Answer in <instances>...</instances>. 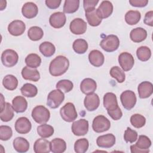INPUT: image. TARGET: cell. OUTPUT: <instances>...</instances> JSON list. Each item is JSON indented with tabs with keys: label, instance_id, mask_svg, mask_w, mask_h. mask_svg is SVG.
Returning a JSON list of instances; mask_svg holds the SVG:
<instances>
[{
	"label": "cell",
	"instance_id": "obj_1",
	"mask_svg": "<svg viewBox=\"0 0 153 153\" xmlns=\"http://www.w3.org/2000/svg\"><path fill=\"white\" fill-rule=\"evenodd\" d=\"M69 66V60L63 56H58L50 62L49 72L53 76H59L64 74Z\"/></svg>",
	"mask_w": 153,
	"mask_h": 153
},
{
	"label": "cell",
	"instance_id": "obj_2",
	"mask_svg": "<svg viewBox=\"0 0 153 153\" xmlns=\"http://www.w3.org/2000/svg\"><path fill=\"white\" fill-rule=\"evenodd\" d=\"M32 117L38 124H45L50 119V113L49 110L42 105L35 106L32 111Z\"/></svg>",
	"mask_w": 153,
	"mask_h": 153
},
{
	"label": "cell",
	"instance_id": "obj_3",
	"mask_svg": "<svg viewBox=\"0 0 153 153\" xmlns=\"http://www.w3.org/2000/svg\"><path fill=\"white\" fill-rule=\"evenodd\" d=\"M151 145V141L145 135H140L135 145L130 146L131 153H147L149 152V148Z\"/></svg>",
	"mask_w": 153,
	"mask_h": 153
},
{
	"label": "cell",
	"instance_id": "obj_4",
	"mask_svg": "<svg viewBox=\"0 0 153 153\" xmlns=\"http://www.w3.org/2000/svg\"><path fill=\"white\" fill-rule=\"evenodd\" d=\"M120 40L115 35H109L104 38L100 42L101 48L106 52H113L118 49Z\"/></svg>",
	"mask_w": 153,
	"mask_h": 153
},
{
	"label": "cell",
	"instance_id": "obj_5",
	"mask_svg": "<svg viewBox=\"0 0 153 153\" xmlns=\"http://www.w3.org/2000/svg\"><path fill=\"white\" fill-rule=\"evenodd\" d=\"M64 99L65 95L62 91L59 89L54 90L48 94L47 105L50 108H57L63 102Z\"/></svg>",
	"mask_w": 153,
	"mask_h": 153
},
{
	"label": "cell",
	"instance_id": "obj_6",
	"mask_svg": "<svg viewBox=\"0 0 153 153\" xmlns=\"http://www.w3.org/2000/svg\"><path fill=\"white\" fill-rule=\"evenodd\" d=\"M60 114L62 119L66 122L74 121L78 116L75 106L72 103H66L60 110Z\"/></svg>",
	"mask_w": 153,
	"mask_h": 153
},
{
	"label": "cell",
	"instance_id": "obj_7",
	"mask_svg": "<svg viewBox=\"0 0 153 153\" xmlns=\"http://www.w3.org/2000/svg\"><path fill=\"white\" fill-rule=\"evenodd\" d=\"M111 127L110 121L102 115L96 117L92 124V128L96 133H102L109 129Z\"/></svg>",
	"mask_w": 153,
	"mask_h": 153
},
{
	"label": "cell",
	"instance_id": "obj_8",
	"mask_svg": "<svg viewBox=\"0 0 153 153\" xmlns=\"http://www.w3.org/2000/svg\"><path fill=\"white\" fill-rule=\"evenodd\" d=\"M18 54L13 50H5L1 54V62L6 67L11 68L15 66L18 62Z\"/></svg>",
	"mask_w": 153,
	"mask_h": 153
},
{
	"label": "cell",
	"instance_id": "obj_9",
	"mask_svg": "<svg viewBox=\"0 0 153 153\" xmlns=\"http://www.w3.org/2000/svg\"><path fill=\"white\" fill-rule=\"evenodd\" d=\"M120 100L123 107L127 110L131 109L136 103V96L135 93L131 90L123 91L120 96Z\"/></svg>",
	"mask_w": 153,
	"mask_h": 153
},
{
	"label": "cell",
	"instance_id": "obj_10",
	"mask_svg": "<svg viewBox=\"0 0 153 153\" xmlns=\"http://www.w3.org/2000/svg\"><path fill=\"white\" fill-rule=\"evenodd\" d=\"M118 62L124 71H128L133 68L134 60L130 53L123 52L121 53L118 57Z\"/></svg>",
	"mask_w": 153,
	"mask_h": 153
},
{
	"label": "cell",
	"instance_id": "obj_11",
	"mask_svg": "<svg viewBox=\"0 0 153 153\" xmlns=\"http://www.w3.org/2000/svg\"><path fill=\"white\" fill-rule=\"evenodd\" d=\"M88 131V122L85 119L74 121L72 124V131L76 136H84Z\"/></svg>",
	"mask_w": 153,
	"mask_h": 153
},
{
	"label": "cell",
	"instance_id": "obj_12",
	"mask_svg": "<svg viewBox=\"0 0 153 153\" xmlns=\"http://www.w3.org/2000/svg\"><path fill=\"white\" fill-rule=\"evenodd\" d=\"M103 105L107 112H111L120 108L116 95L113 93H106L103 96Z\"/></svg>",
	"mask_w": 153,
	"mask_h": 153
},
{
	"label": "cell",
	"instance_id": "obj_13",
	"mask_svg": "<svg viewBox=\"0 0 153 153\" xmlns=\"http://www.w3.org/2000/svg\"><path fill=\"white\" fill-rule=\"evenodd\" d=\"M69 29L71 32L75 35H82L87 30V23L83 19L76 18L71 22Z\"/></svg>",
	"mask_w": 153,
	"mask_h": 153
},
{
	"label": "cell",
	"instance_id": "obj_14",
	"mask_svg": "<svg viewBox=\"0 0 153 153\" xmlns=\"http://www.w3.org/2000/svg\"><path fill=\"white\" fill-rule=\"evenodd\" d=\"M31 128V123L26 117H20L15 123V129L20 134H26L29 133Z\"/></svg>",
	"mask_w": 153,
	"mask_h": 153
},
{
	"label": "cell",
	"instance_id": "obj_15",
	"mask_svg": "<svg viewBox=\"0 0 153 153\" xmlns=\"http://www.w3.org/2000/svg\"><path fill=\"white\" fill-rule=\"evenodd\" d=\"M84 106L88 111H95L99 106L100 99L98 95L96 93L87 94L84 101Z\"/></svg>",
	"mask_w": 153,
	"mask_h": 153
},
{
	"label": "cell",
	"instance_id": "obj_16",
	"mask_svg": "<svg viewBox=\"0 0 153 153\" xmlns=\"http://www.w3.org/2000/svg\"><path fill=\"white\" fill-rule=\"evenodd\" d=\"M26 29L25 23L19 20H16L11 22L8 26L9 33L13 36H19L22 35Z\"/></svg>",
	"mask_w": 153,
	"mask_h": 153
},
{
	"label": "cell",
	"instance_id": "obj_17",
	"mask_svg": "<svg viewBox=\"0 0 153 153\" xmlns=\"http://www.w3.org/2000/svg\"><path fill=\"white\" fill-rule=\"evenodd\" d=\"M66 21L65 14L62 12H56L52 14L49 19L50 25L56 29L62 27Z\"/></svg>",
	"mask_w": 153,
	"mask_h": 153
},
{
	"label": "cell",
	"instance_id": "obj_18",
	"mask_svg": "<svg viewBox=\"0 0 153 153\" xmlns=\"http://www.w3.org/2000/svg\"><path fill=\"white\" fill-rule=\"evenodd\" d=\"M96 143L100 148H109L115 145V137L111 133L100 136L96 140Z\"/></svg>",
	"mask_w": 153,
	"mask_h": 153
},
{
	"label": "cell",
	"instance_id": "obj_19",
	"mask_svg": "<svg viewBox=\"0 0 153 153\" xmlns=\"http://www.w3.org/2000/svg\"><path fill=\"white\" fill-rule=\"evenodd\" d=\"M112 12L113 5L109 1H103L97 9V13L102 19L108 18L112 14Z\"/></svg>",
	"mask_w": 153,
	"mask_h": 153
},
{
	"label": "cell",
	"instance_id": "obj_20",
	"mask_svg": "<svg viewBox=\"0 0 153 153\" xmlns=\"http://www.w3.org/2000/svg\"><path fill=\"white\" fill-rule=\"evenodd\" d=\"M23 16L27 19H32L36 16L38 13L37 5L32 2L25 3L22 8Z\"/></svg>",
	"mask_w": 153,
	"mask_h": 153
},
{
	"label": "cell",
	"instance_id": "obj_21",
	"mask_svg": "<svg viewBox=\"0 0 153 153\" xmlns=\"http://www.w3.org/2000/svg\"><path fill=\"white\" fill-rule=\"evenodd\" d=\"M137 90L140 98H148L153 93V85L149 81L142 82L139 84Z\"/></svg>",
	"mask_w": 153,
	"mask_h": 153
},
{
	"label": "cell",
	"instance_id": "obj_22",
	"mask_svg": "<svg viewBox=\"0 0 153 153\" xmlns=\"http://www.w3.org/2000/svg\"><path fill=\"white\" fill-rule=\"evenodd\" d=\"M33 150L35 153H48L51 151L50 142L43 137L38 139L34 143Z\"/></svg>",
	"mask_w": 153,
	"mask_h": 153
},
{
	"label": "cell",
	"instance_id": "obj_23",
	"mask_svg": "<svg viewBox=\"0 0 153 153\" xmlns=\"http://www.w3.org/2000/svg\"><path fill=\"white\" fill-rule=\"evenodd\" d=\"M88 60L90 63L94 66L100 67L103 64L105 57L101 51L97 50H93L88 54Z\"/></svg>",
	"mask_w": 153,
	"mask_h": 153
},
{
	"label": "cell",
	"instance_id": "obj_24",
	"mask_svg": "<svg viewBox=\"0 0 153 153\" xmlns=\"http://www.w3.org/2000/svg\"><path fill=\"white\" fill-rule=\"evenodd\" d=\"M97 84L96 81L91 78L84 79L80 84V89L85 94H89L94 92L96 90Z\"/></svg>",
	"mask_w": 153,
	"mask_h": 153
},
{
	"label": "cell",
	"instance_id": "obj_25",
	"mask_svg": "<svg viewBox=\"0 0 153 153\" xmlns=\"http://www.w3.org/2000/svg\"><path fill=\"white\" fill-rule=\"evenodd\" d=\"M22 75L25 79L30 80L34 82L38 81L40 78L38 71L28 66H25L22 71Z\"/></svg>",
	"mask_w": 153,
	"mask_h": 153
},
{
	"label": "cell",
	"instance_id": "obj_26",
	"mask_svg": "<svg viewBox=\"0 0 153 153\" xmlns=\"http://www.w3.org/2000/svg\"><path fill=\"white\" fill-rule=\"evenodd\" d=\"M12 106L16 112L22 113L26 110L27 102L24 97L18 96L13 99Z\"/></svg>",
	"mask_w": 153,
	"mask_h": 153
},
{
	"label": "cell",
	"instance_id": "obj_27",
	"mask_svg": "<svg viewBox=\"0 0 153 153\" xmlns=\"http://www.w3.org/2000/svg\"><path fill=\"white\" fill-rule=\"evenodd\" d=\"M147 36V32L142 27H136L131 30L130 38L134 42H140L144 41Z\"/></svg>",
	"mask_w": 153,
	"mask_h": 153
},
{
	"label": "cell",
	"instance_id": "obj_28",
	"mask_svg": "<svg viewBox=\"0 0 153 153\" xmlns=\"http://www.w3.org/2000/svg\"><path fill=\"white\" fill-rule=\"evenodd\" d=\"M13 147L18 152H26L29 149V143L25 138L17 137L13 140Z\"/></svg>",
	"mask_w": 153,
	"mask_h": 153
},
{
	"label": "cell",
	"instance_id": "obj_29",
	"mask_svg": "<svg viewBox=\"0 0 153 153\" xmlns=\"http://www.w3.org/2000/svg\"><path fill=\"white\" fill-rule=\"evenodd\" d=\"M85 12V17L88 23L91 26H97L102 22V19L97 13V9L94 8Z\"/></svg>",
	"mask_w": 153,
	"mask_h": 153
},
{
	"label": "cell",
	"instance_id": "obj_30",
	"mask_svg": "<svg viewBox=\"0 0 153 153\" xmlns=\"http://www.w3.org/2000/svg\"><path fill=\"white\" fill-rule=\"evenodd\" d=\"M51 151L53 153H62L66 149L65 141L60 138H55L50 142Z\"/></svg>",
	"mask_w": 153,
	"mask_h": 153
},
{
	"label": "cell",
	"instance_id": "obj_31",
	"mask_svg": "<svg viewBox=\"0 0 153 153\" xmlns=\"http://www.w3.org/2000/svg\"><path fill=\"white\" fill-rule=\"evenodd\" d=\"M39 50L44 56L49 57L54 54L56 48L54 44H53L51 42L45 41L39 45Z\"/></svg>",
	"mask_w": 153,
	"mask_h": 153
},
{
	"label": "cell",
	"instance_id": "obj_32",
	"mask_svg": "<svg viewBox=\"0 0 153 153\" xmlns=\"http://www.w3.org/2000/svg\"><path fill=\"white\" fill-rule=\"evenodd\" d=\"M14 109L13 106L8 102H7L5 107L0 112V118L1 121L8 122L12 120L14 117Z\"/></svg>",
	"mask_w": 153,
	"mask_h": 153
},
{
	"label": "cell",
	"instance_id": "obj_33",
	"mask_svg": "<svg viewBox=\"0 0 153 153\" xmlns=\"http://www.w3.org/2000/svg\"><path fill=\"white\" fill-rule=\"evenodd\" d=\"M141 14L139 11L130 10L125 15V20L129 25H134L140 20Z\"/></svg>",
	"mask_w": 153,
	"mask_h": 153
},
{
	"label": "cell",
	"instance_id": "obj_34",
	"mask_svg": "<svg viewBox=\"0 0 153 153\" xmlns=\"http://www.w3.org/2000/svg\"><path fill=\"white\" fill-rule=\"evenodd\" d=\"M2 84L6 89L8 90H14L18 85V80L14 75H7L3 78Z\"/></svg>",
	"mask_w": 153,
	"mask_h": 153
},
{
	"label": "cell",
	"instance_id": "obj_35",
	"mask_svg": "<svg viewBox=\"0 0 153 153\" xmlns=\"http://www.w3.org/2000/svg\"><path fill=\"white\" fill-rule=\"evenodd\" d=\"M23 96L27 97H35L38 93V89L35 85L30 83L25 84L20 88Z\"/></svg>",
	"mask_w": 153,
	"mask_h": 153
},
{
	"label": "cell",
	"instance_id": "obj_36",
	"mask_svg": "<svg viewBox=\"0 0 153 153\" xmlns=\"http://www.w3.org/2000/svg\"><path fill=\"white\" fill-rule=\"evenodd\" d=\"M25 63L28 67L36 68L40 66L41 63V59L38 54L31 53L26 56L25 59Z\"/></svg>",
	"mask_w": 153,
	"mask_h": 153
},
{
	"label": "cell",
	"instance_id": "obj_37",
	"mask_svg": "<svg viewBox=\"0 0 153 153\" xmlns=\"http://www.w3.org/2000/svg\"><path fill=\"white\" fill-rule=\"evenodd\" d=\"M27 35L30 40L36 41L40 40L42 38L44 32L42 29L38 26H32L28 30Z\"/></svg>",
	"mask_w": 153,
	"mask_h": 153
},
{
	"label": "cell",
	"instance_id": "obj_38",
	"mask_svg": "<svg viewBox=\"0 0 153 153\" xmlns=\"http://www.w3.org/2000/svg\"><path fill=\"white\" fill-rule=\"evenodd\" d=\"M79 5V0H66L63 5V11L67 14L76 12Z\"/></svg>",
	"mask_w": 153,
	"mask_h": 153
},
{
	"label": "cell",
	"instance_id": "obj_39",
	"mask_svg": "<svg viewBox=\"0 0 153 153\" xmlns=\"http://www.w3.org/2000/svg\"><path fill=\"white\" fill-rule=\"evenodd\" d=\"M38 134L43 138H47L51 136L54 133V128L46 124H43L37 127Z\"/></svg>",
	"mask_w": 153,
	"mask_h": 153
},
{
	"label": "cell",
	"instance_id": "obj_40",
	"mask_svg": "<svg viewBox=\"0 0 153 153\" xmlns=\"http://www.w3.org/2000/svg\"><path fill=\"white\" fill-rule=\"evenodd\" d=\"M72 47L76 53L84 54L88 49V44L85 39H77L74 42Z\"/></svg>",
	"mask_w": 153,
	"mask_h": 153
},
{
	"label": "cell",
	"instance_id": "obj_41",
	"mask_svg": "<svg viewBox=\"0 0 153 153\" xmlns=\"http://www.w3.org/2000/svg\"><path fill=\"white\" fill-rule=\"evenodd\" d=\"M109 74L112 78L116 79L119 83L123 82L126 79V75L124 71L117 66H113L110 69Z\"/></svg>",
	"mask_w": 153,
	"mask_h": 153
},
{
	"label": "cell",
	"instance_id": "obj_42",
	"mask_svg": "<svg viewBox=\"0 0 153 153\" xmlns=\"http://www.w3.org/2000/svg\"><path fill=\"white\" fill-rule=\"evenodd\" d=\"M136 55L139 60L142 62L148 60L151 56V51L149 47L146 46H141L137 49Z\"/></svg>",
	"mask_w": 153,
	"mask_h": 153
},
{
	"label": "cell",
	"instance_id": "obj_43",
	"mask_svg": "<svg viewBox=\"0 0 153 153\" xmlns=\"http://www.w3.org/2000/svg\"><path fill=\"white\" fill-rule=\"evenodd\" d=\"M89 143L87 139L82 138L78 139L74 144V150L76 153H84L88 148Z\"/></svg>",
	"mask_w": 153,
	"mask_h": 153
},
{
	"label": "cell",
	"instance_id": "obj_44",
	"mask_svg": "<svg viewBox=\"0 0 153 153\" xmlns=\"http://www.w3.org/2000/svg\"><path fill=\"white\" fill-rule=\"evenodd\" d=\"M130 123L134 127L139 128L145 126L146 119L143 115L139 114H135L130 117Z\"/></svg>",
	"mask_w": 153,
	"mask_h": 153
},
{
	"label": "cell",
	"instance_id": "obj_45",
	"mask_svg": "<svg viewBox=\"0 0 153 153\" xmlns=\"http://www.w3.org/2000/svg\"><path fill=\"white\" fill-rule=\"evenodd\" d=\"M56 88L64 91L65 93L69 92L74 87V84L72 81L68 79H62L56 84Z\"/></svg>",
	"mask_w": 153,
	"mask_h": 153
},
{
	"label": "cell",
	"instance_id": "obj_46",
	"mask_svg": "<svg viewBox=\"0 0 153 153\" xmlns=\"http://www.w3.org/2000/svg\"><path fill=\"white\" fill-rule=\"evenodd\" d=\"M13 135V131L8 126H0V139L1 140H8Z\"/></svg>",
	"mask_w": 153,
	"mask_h": 153
},
{
	"label": "cell",
	"instance_id": "obj_47",
	"mask_svg": "<svg viewBox=\"0 0 153 153\" xmlns=\"http://www.w3.org/2000/svg\"><path fill=\"white\" fill-rule=\"evenodd\" d=\"M124 139L127 142L133 143L137 139V133L135 130L127 127L124 134Z\"/></svg>",
	"mask_w": 153,
	"mask_h": 153
},
{
	"label": "cell",
	"instance_id": "obj_48",
	"mask_svg": "<svg viewBox=\"0 0 153 153\" xmlns=\"http://www.w3.org/2000/svg\"><path fill=\"white\" fill-rule=\"evenodd\" d=\"M98 2V0H84L83 1V7L85 11L94 9Z\"/></svg>",
	"mask_w": 153,
	"mask_h": 153
},
{
	"label": "cell",
	"instance_id": "obj_49",
	"mask_svg": "<svg viewBox=\"0 0 153 153\" xmlns=\"http://www.w3.org/2000/svg\"><path fill=\"white\" fill-rule=\"evenodd\" d=\"M60 0H46L45 1L47 7L50 9H56L57 8L60 4Z\"/></svg>",
	"mask_w": 153,
	"mask_h": 153
},
{
	"label": "cell",
	"instance_id": "obj_50",
	"mask_svg": "<svg viewBox=\"0 0 153 153\" xmlns=\"http://www.w3.org/2000/svg\"><path fill=\"white\" fill-rule=\"evenodd\" d=\"M129 3L133 7H143L148 3V0H130Z\"/></svg>",
	"mask_w": 153,
	"mask_h": 153
},
{
	"label": "cell",
	"instance_id": "obj_51",
	"mask_svg": "<svg viewBox=\"0 0 153 153\" xmlns=\"http://www.w3.org/2000/svg\"><path fill=\"white\" fill-rule=\"evenodd\" d=\"M144 23L150 26H153V11H150L145 14L144 18Z\"/></svg>",
	"mask_w": 153,
	"mask_h": 153
},
{
	"label": "cell",
	"instance_id": "obj_52",
	"mask_svg": "<svg viewBox=\"0 0 153 153\" xmlns=\"http://www.w3.org/2000/svg\"><path fill=\"white\" fill-rule=\"evenodd\" d=\"M1 10H3L4 8H5L6 7V4H7V2L6 1H1Z\"/></svg>",
	"mask_w": 153,
	"mask_h": 153
}]
</instances>
